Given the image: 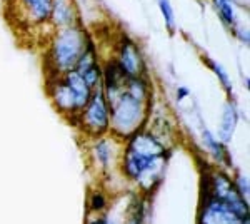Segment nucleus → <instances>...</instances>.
<instances>
[{
    "label": "nucleus",
    "mask_w": 250,
    "mask_h": 224,
    "mask_svg": "<svg viewBox=\"0 0 250 224\" xmlns=\"http://www.w3.org/2000/svg\"><path fill=\"white\" fill-rule=\"evenodd\" d=\"M119 66L128 77H139L140 71H142V59H140L139 50L132 42L124 44L120 49Z\"/></svg>",
    "instance_id": "obj_7"
},
{
    "label": "nucleus",
    "mask_w": 250,
    "mask_h": 224,
    "mask_svg": "<svg viewBox=\"0 0 250 224\" xmlns=\"http://www.w3.org/2000/svg\"><path fill=\"white\" fill-rule=\"evenodd\" d=\"M94 224H114V223L107 221V219H97V221H95Z\"/></svg>",
    "instance_id": "obj_15"
},
{
    "label": "nucleus",
    "mask_w": 250,
    "mask_h": 224,
    "mask_svg": "<svg viewBox=\"0 0 250 224\" xmlns=\"http://www.w3.org/2000/svg\"><path fill=\"white\" fill-rule=\"evenodd\" d=\"M235 112L230 105H227L225 109V114H224V122H222V137L224 141H229L230 139V134L233 131V125H235Z\"/></svg>",
    "instance_id": "obj_12"
},
{
    "label": "nucleus",
    "mask_w": 250,
    "mask_h": 224,
    "mask_svg": "<svg viewBox=\"0 0 250 224\" xmlns=\"http://www.w3.org/2000/svg\"><path fill=\"white\" fill-rule=\"evenodd\" d=\"M29 17L34 22L47 20L52 10V0H22Z\"/></svg>",
    "instance_id": "obj_10"
},
{
    "label": "nucleus",
    "mask_w": 250,
    "mask_h": 224,
    "mask_svg": "<svg viewBox=\"0 0 250 224\" xmlns=\"http://www.w3.org/2000/svg\"><path fill=\"white\" fill-rule=\"evenodd\" d=\"M110 107H112V125H114L117 132L130 134L142 122L144 117L142 102L134 99L132 96H128L127 92H124L114 104H110Z\"/></svg>",
    "instance_id": "obj_2"
},
{
    "label": "nucleus",
    "mask_w": 250,
    "mask_h": 224,
    "mask_svg": "<svg viewBox=\"0 0 250 224\" xmlns=\"http://www.w3.org/2000/svg\"><path fill=\"white\" fill-rule=\"evenodd\" d=\"M128 150L150 159L164 156V146L152 136H148V134H137V136L132 137Z\"/></svg>",
    "instance_id": "obj_6"
},
{
    "label": "nucleus",
    "mask_w": 250,
    "mask_h": 224,
    "mask_svg": "<svg viewBox=\"0 0 250 224\" xmlns=\"http://www.w3.org/2000/svg\"><path fill=\"white\" fill-rule=\"evenodd\" d=\"M54 99H55V104H57L62 111H72V109H77V102H75L74 92L70 91V87H68L65 82L59 84L57 87H55Z\"/></svg>",
    "instance_id": "obj_11"
},
{
    "label": "nucleus",
    "mask_w": 250,
    "mask_h": 224,
    "mask_svg": "<svg viewBox=\"0 0 250 224\" xmlns=\"http://www.w3.org/2000/svg\"><path fill=\"white\" fill-rule=\"evenodd\" d=\"M83 44H85V37L79 28L68 27L60 32L52 47V57L57 67L62 71H70L72 67H75L82 52L85 50Z\"/></svg>",
    "instance_id": "obj_1"
},
{
    "label": "nucleus",
    "mask_w": 250,
    "mask_h": 224,
    "mask_svg": "<svg viewBox=\"0 0 250 224\" xmlns=\"http://www.w3.org/2000/svg\"><path fill=\"white\" fill-rule=\"evenodd\" d=\"M65 84L70 87V91L75 96V102H77V109L87 105V102L90 100V87L87 85V82L83 80V77L77 74L75 71H68L65 75Z\"/></svg>",
    "instance_id": "obj_8"
},
{
    "label": "nucleus",
    "mask_w": 250,
    "mask_h": 224,
    "mask_svg": "<svg viewBox=\"0 0 250 224\" xmlns=\"http://www.w3.org/2000/svg\"><path fill=\"white\" fill-rule=\"evenodd\" d=\"M232 209H229L224 202L213 199L208 202L202 216V224H244Z\"/></svg>",
    "instance_id": "obj_5"
},
{
    "label": "nucleus",
    "mask_w": 250,
    "mask_h": 224,
    "mask_svg": "<svg viewBox=\"0 0 250 224\" xmlns=\"http://www.w3.org/2000/svg\"><path fill=\"white\" fill-rule=\"evenodd\" d=\"M50 17L55 25L59 27H70L74 22V5L72 0H52Z\"/></svg>",
    "instance_id": "obj_9"
},
{
    "label": "nucleus",
    "mask_w": 250,
    "mask_h": 224,
    "mask_svg": "<svg viewBox=\"0 0 250 224\" xmlns=\"http://www.w3.org/2000/svg\"><path fill=\"white\" fill-rule=\"evenodd\" d=\"M213 193H215V199L220 202H224L229 209H232L239 218L247 219V206H245L244 199L240 198V194L235 191V187L230 184L225 176H215L213 179Z\"/></svg>",
    "instance_id": "obj_3"
},
{
    "label": "nucleus",
    "mask_w": 250,
    "mask_h": 224,
    "mask_svg": "<svg viewBox=\"0 0 250 224\" xmlns=\"http://www.w3.org/2000/svg\"><path fill=\"white\" fill-rule=\"evenodd\" d=\"M85 125L92 132H104L108 125V112L104 100L102 89H97L94 96H90V100L87 102L85 111Z\"/></svg>",
    "instance_id": "obj_4"
},
{
    "label": "nucleus",
    "mask_w": 250,
    "mask_h": 224,
    "mask_svg": "<svg viewBox=\"0 0 250 224\" xmlns=\"http://www.w3.org/2000/svg\"><path fill=\"white\" fill-rule=\"evenodd\" d=\"M217 7H219L222 17L225 19V22L233 24V9H232V3L230 0H215Z\"/></svg>",
    "instance_id": "obj_13"
},
{
    "label": "nucleus",
    "mask_w": 250,
    "mask_h": 224,
    "mask_svg": "<svg viewBox=\"0 0 250 224\" xmlns=\"http://www.w3.org/2000/svg\"><path fill=\"white\" fill-rule=\"evenodd\" d=\"M160 9H162V14H164V19L167 22L168 28H173V10L168 3V0H160Z\"/></svg>",
    "instance_id": "obj_14"
}]
</instances>
